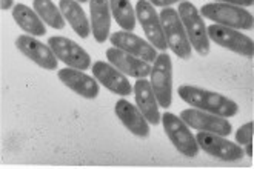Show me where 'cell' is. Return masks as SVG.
Masks as SVG:
<instances>
[{"label":"cell","instance_id":"26","mask_svg":"<svg viewBox=\"0 0 254 169\" xmlns=\"http://www.w3.org/2000/svg\"><path fill=\"white\" fill-rule=\"evenodd\" d=\"M154 6H162V8H167V6H170V5H173V3H176V2H182V0H149Z\"/></svg>","mask_w":254,"mask_h":169},{"label":"cell","instance_id":"18","mask_svg":"<svg viewBox=\"0 0 254 169\" xmlns=\"http://www.w3.org/2000/svg\"><path fill=\"white\" fill-rule=\"evenodd\" d=\"M114 111L119 120L124 123V126L128 128V131H131L134 135H137V137L149 135V125L146 118L143 117V114L139 111L137 106H134L125 99H121L116 103Z\"/></svg>","mask_w":254,"mask_h":169},{"label":"cell","instance_id":"3","mask_svg":"<svg viewBox=\"0 0 254 169\" xmlns=\"http://www.w3.org/2000/svg\"><path fill=\"white\" fill-rule=\"evenodd\" d=\"M202 17L213 20L217 25H223L234 29H253V14L242 6L230 3H206L199 11Z\"/></svg>","mask_w":254,"mask_h":169},{"label":"cell","instance_id":"13","mask_svg":"<svg viewBox=\"0 0 254 169\" xmlns=\"http://www.w3.org/2000/svg\"><path fill=\"white\" fill-rule=\"evenodd\" d=\"M16 46L22 54H25L28 58H31L34 63H37L43 69L53 71L57 68L59 61H57V57L53 53V50L48 45H45L40 40H37L36 37H29L26 34H22L17 37Z\"/></svg>","mask_w":254,"mask_h":169},{"label":"cell","instance_id":"16","mask_svg":"<svg viewBox=\"0 0 254 169\" xmlns=\"http://www.w3.org/2000/svg\"><path fill=\"white\" fill-rule=\"evenodd\" d=\"M59 79L69 89L77 92L79 96L85 99H96L99 96V83L80 69L76 68H64L59 71Z\"/></svg>","mask_w":254,"mask_h":169},{"label":"cell","instance_id":"8","mask_svg":"<svg viewBox=\"0 0 254 169\" xmlns=\"http://www.w3.org/2000/svg\"><path fill=\"white\" fill-rule=\"evenodd\" d=\"M206 34L208 39H211L214 43L223 46V48H227L230 51H234L245 57H253L254 54L253 40L248 36L239 33L234 28H228L223 25H210L206 28Z\"/></svg>","mask_w":254,"mask_h":169},{"label":"cell","instance_id":"6","mask_svg":"<svg viewBox=\"0 0 254 169\" xmlns=\"http://www.w3.org/2000/svg\"><path fill=\"white\" fill-rule=\"evenodd\" d=\"M149 75H151V86L157 99V103L162 108L168 110L171 106L173 75H171V57L167 53L157 54Z\"/></svg>","mask_w":254,"mask_h":169},{"label":"cell","instance_id":"1","mask_svg":"<svg viewBox=\"0 0 254 169\" xmlns=\"http://www.w3.org/2000/svg\"><path fill=\"white\" fill-rule=\"evenodd\" d=\"M177 92L184 102H187L192 108H197V110L206 113H211L225 118L233 117L239 113V105L236 102L213 91H206L191 85H182L179 86Z\"/></svg>","mask_w":254,"mask_h":169},{"label":"cell","instance_id":"27","mask_svg":"<svg viewBox=\"0 0 254 169\" xmlns=\"http://www.w3.org/2000/svg\"><path fill=\"white\" fill-rule=\"evenodd\" d=\"M12 3H14V0H2V9L5 11V9H9V8H12Z\"/></svg>","mask_w":254,"mask_h":169},{"label":"cell","instance_id":"29","mask_svg":"<svg viewBox=\"0 0 254 169\" xmlns=\"http://www.w3.org/2000/svg\"><path fill=\"white\" fill-rule=\"evenodd\" d=\"M79 3H85V2H88V0H77Z\"/></svg>","mask_w":254,"mask_h":169},{"label":"cell","instance_id":"23","mask_svg":"<svg viewBox=\"0 0 254 169\" xmlns=\"http://www.w3.org/2000/svg\"><path fill=\"white\" fill-rule=\"evenodd\" d=\"M33 8L40 15V19L51 28L62 29L65 26V19H64L62 11H59L51 0H34Z\"/></svg>","mask_w":254,"mask_h":169},{"label":"cell","instance_id":"17","mask_svg":"<svg viewBox=\"0 0 254 169\" xmlns=\"http://www.w3.org/2000/svg\"><path fill=\"white\" fill-rule=\"evenodd\" d=\"M134 94H136V103L139 111L143 114L148 123L153 126L160 123V113H159V103L154 96V91L151 86V82L146 79H137L134 85Z\"/></svg>","mask_w":254,"mask_h":169},{"label":"cell","instance_id":"21","mask_svg":"<svg viewBox=\"0 0 254 169\" xmlns=\"http://www.w3.org/2000/svg\"><path fill=\"white\" fill-rule=\"evenodd\" d=\"M12 19L16 20V23L23 31H26L28 34H31L34 37H40L47 34V28H45L40 15L23 3H17L12 8Z\"/></svg>","mask_w":254,"mask_h":169},{"label":"cell","instance_id":"9","mask_svg":"<svg viewBox=\"0 0 254 169\" xmlns=\"http://www.w3.org/2000/svg\"><path fill=\"white\" fill-rule=\"evenodd\" d=\"M196 140L202 151L223 162H237L242 160L245 156V151L242 148H239V145L227 140L223 135L199 131V134L196 135Z\"/></svg>","mask_w":254,"mask_h":169},{"label":"cell","instance_id":"25","mask_svg":"<svg viewBox=\"0 0 254 169\" xmlns=\"http://www.w3.org/2000/svg\"><path fill=\"white\" fill-rule=\"evenodd\" d=\"M222 3H230V5H236V6H251L254 0H219Z\"/></svg>","mask_w":254,"mask_h":169},{"label":"cell","instance_id":"5","mask_svg":"<svg viewBox=\"0 0 254 169\" xmlns=\"http://www.w3.org/2000/svg\"><path fill=\"white\" fill-rule=\"evenodd\" d=\"M160 118H162L163 131L170 137L174 148L185 157H190V159L196 157L200 148L196 140V135L191 134L187 123L181 117H177L171 113H165Z\"/></svg>","mask_w":254,"mask_h":169},{"label":"cell","instance_id":"11","mask_svg":"<svg viewBox=\"0 0 254 169\" xmlns=\"http://www.w3.org/2000/svg\"><path fill=\"white\" fill-rule=\"evenodd\" d=\"M181 118L187 123L190 128H194L197 131H205V132H213L217 135H230L233 128L231 123L225 118L211 113H206L197 108L192 110H184L181 113Z\"/></svg>","mask_w":254,"mask_h":169},{"label":"cell","instance_id":"2","mask_svg":"<svg viewBox=\"0 0 254 169\" xmlns=\"http://www.w3.org/2000/svg\"><path fill=\"white\" fill-rule=\"evenodd\" d=\"M160 23L163 28V34H165L167 45L173 53L184 60L191 58V43L187 36V31L184 28V23L179 17V14L174 8L167 6L160 12Z\"/></svg>","mask_w":254,"mask_h":169},{"label":"cell","instance_id":"10","mask_svg":"<svg viewBox=\"0 0 254 169\" xmlns=\"http://www.w3.org/2000/svg\"><path fill=\"white\" fill-rule=\"evenodd\" d=\"M136 17L140 22L149 43H151L156 50H160L165 53L168 45L165 40V34H163L160 17H159L157 11L154 9V5L149 2V0H137Z\"/></svg>","mask_w":254,"mask_h":169},{"label":"cell","instance_id":"14","mask_svg":"<svg viewBox=\"0 0 254 169\" xmlns=\"http://www.w3.org/2000/svg\"><path fill=\"white\" fill-rule=\"evenodd\" d=\"M91 71L96 79L111 92H114V94L127 97L132 92V88L127 79V75L119 71L114 65L108 63V61H96Z\"/></svg>","mask_w":254,"mask_h":169},{"label":"cell","instance_id":"24","mask_svg":"<svg viewBox=\"0 0 254 169\" xmlns=\"http://www.w3.org/2000/svg\"><path fill=\"white\" fill-rule=\"evenodd\" d=\"M253 128H254V123L253 121H248L245 123L244 126H241L236 132V142L239 145H247L250 142H253Z\"/></svg>","mask_w":254,"mask_h":169},{"label":"cell","instance_id":"22","mask_svg":"<svg viewBox=\"0 0 254 169\" xmlns=\"http://www.w3.org/2000/svg\"><path fill=\"white\" fill-rule=\"evenodd\" d=\"M110 8L116 22L124 28V31H131L136 28V11L132 9L129 0H110Z\"/></svg>","mask_w":254,"mask_h":169},{"label":"cell","instance_id":"19","mask_svg":"<svg viewBox=\"0 0 254 169\" xmlns=\"http://www.w3.org/2000/svg\"><path fill=\"white\" fill-rule=\"evenodd\" d=\"M89 12H91V31L99 43L108 40L111 26V8L110 0H89Z\"/></svg>","mask_w":254,"mask_h":169},{"label":"cell","instance_id":"4","mask_svg":"<svg viewBox=\"0 0 254 169\" xmlns=\"http://www.w3.org/2000/svg\"><path fill=\"white\" fill-rule=\"evenodd\" d=\"M177 14L184 23L191 46L200 56H206L210 53V39H208L205 22L197 8L190 2H181L177 6Z\"/></svg>","mask_w":254,"mask_h":169},{"label":"cell","instance_id":"15","mask_svg":"<svg viewBox=\"0 0 254 169\" xmlns=\"http://www.w3.org/2000/svg\"><path fill=\"white\" fill-rule=\"evenodd\" d=\"M107 58L111 65H114L119 71L128 74L136 79H145L146 75L151 74V65L148 61L134 57L119 48H110L107 50Z\"/></svg>","mask_w":254,"mask_h":169},{"label":"cell","instance_id":"28","mask_svg":"<svg viewBox=\"0 0 254 169\" xmlns=\"http://www.w3.org/2000/svg\"><path fill=\"white\" fill-rule=\"evenodd\" d=\"M245 152H247L248 157H253V142H250V143L245 145Z\"/></svg>","mask_w":254,"mask_h":169},{"label":"cell","instance_id":"20","mask_svg":"<svg viewBox=\"0 0 254 169\" xmlns=\"http://www.w3.org/2000/svg\"><path fill=\"white\" fill-rule=\"evenodd\" d=\"M59 8H61L64 17L68 20V23L72 26L74 33L82 39H86L89 33H91V26H89L85 11L82 9L77 0H61Z\"/></svg>","mask_w":254,"mask_h":169},{"label":"cell","instance_id":"7","mask_svg":"<svg viewBox=\"0 0 254 169\" xmlns=\"http://www.w3.org/2000/svg\"><path fill=\"white\" fill-rule=\"evenodd\" d=\"M48 46L53 50L56 57L64 61L69 68L86 71L91 66V57L76 42L64 36H53L48 39Z\"/></svg>","mask_w":254,"mask_h":169},{"label":"cell","instance_id":"12","mask_svg":"<svg viewBox=\"0 0 254 169\" xmlns=\"http://www.w3.org/2000/svg\"><path fill=\"white\" fill-rule=\"evenodd\" d=\"M110 40L114 48L122 50L134 57H139L145 61H154L157 57V50L154 46L143 40L142 37L129 33V31H116L110 36Z\"/></svg>","mask_w":254,"mask_h":169}]
</instances>
